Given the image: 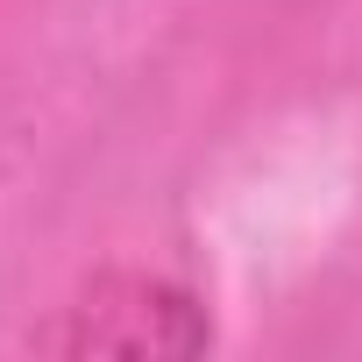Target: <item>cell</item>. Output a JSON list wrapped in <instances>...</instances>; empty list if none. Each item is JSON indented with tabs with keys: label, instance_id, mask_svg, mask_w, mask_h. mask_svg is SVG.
<instances>
[{
	"label": "cell",
	"instance_id": "6da1fadb",
	"mask_svg": "<svg viewBox=\"0 0 362 362\" xmlns=\"http://www.w3.org/2000/svg\"><path fill=\"white\" fill-rule=\"evenodd\" d=\"M29 348L64 355V362H86V355H135V362L199 355V348H214V320H206L192 284H177L163 270H135V263H107L29 334Z\"/></svg>",
	"mask_w": 362,
	"mask_h": 362
}]
</instances>
